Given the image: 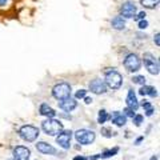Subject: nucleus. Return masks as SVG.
<instances>
[{
    "instance_id": "nucleus-38",
    "label": "nucleus",
    "mask_w": 160,
    "mask_h": 160,
    "mask_svg": "<svg viewBox=\"0 0 160 160\" xmlns=\"http://www.w3.org/2000/svg\"><path fill=\"white\" fill-rule=\"evenodd\" d=\"M13 160H15V159H13Z\"/></svg>"
},
{
    "instance_id": "nucleus-29",
    "label": "nucleus",
    "mask_w": 160,
    "mask_h": 160,
    "mask_svg": "<svg viewBox=\"0 0 160 160\" xmlns=\"http://www.w3.org/2000/svg\"><path fill=\"white\" fill-rule=\"evenodd\" d=\"M142 107H143L144 109H148V108H151L152 106H151V103H149V102H147V100H143V103H142Z\"/></svg>"
},
{
    "instance_id": "nucleus-9",
    "label": "nucleus",
    "mask_w": 160,
    "mask_h": 160,
    "mask_svg": "<svg viewBox=\"0 0 160 160\" xmlns=\"http://www.w3.org/2000/svg\"><path fill=\"white\" fill-rule=\"evenodd\" d=\"M71 138H72V131H62L58 135L56 143L62 148L68 149L69 147H71Z\"/></svg>"
},
{
    "instance_id": "nucleus-27",
    "label": "nucleus",
    "mask_w": 160,
    "mask_h": 160,
    "mask_svg": "<svg viewBox=\"0 0 160 160\" xmlns=\"http://www.w3.org/2000/svg\"><path fill=\"white\" fill-rule=\"evenodd\" d=\"M123 113L126 115V118H133L135 116V111H133V109H131V108H128V107L124 109Z\"/></svg>"
},
{
    "instance_id": "nucleus-3",
    "label": "nucleus",
    "mask_w": 160,
    "mask_h": 160,
    "mask_svg": "<svg viewBox=\"0 0 160 160\" xmlns=\"http://www.w3.org/2000/svg\"><path fill=\"white\" fill-rule=\"evenodd\" d=\"M143 62H144V67L147 68V71L151 75H159V60L153 56L151 52H146L143 55Z\"/></svg>"
},
{
    "instance_id": "nucleus-19",
    "label": "nucleus",
    "mask_w": 160,
    "mask_h": 160,
    "mask_svg": "<svg viewBox=\"0 0 160 160\" xmlns=\"http://www.w3.org/2000/svg\"><path fill=\"white\" fill-rule=\"evenodd\" d=\"M140 6H143L147 9H155L159 6V0H139Z\"/></svg>"
},
{
    "instance_id": "nucleus-36",
    "label": "nucleus",
    "mask_w": 160,
    "mask_h": 160,
    "mask_svg": "<svg viewBox=\"0 0 160 160\" xmlns=\"http://www.w3.org/2000/svg\"><path fill=\"white\" fill-rule=\"evenodd\" d=\"M98 159H100V155H95V156L89 158V160H98Z\"/></svg>"
},
{
    "instance_id": "nucleus-5",
    "label": "nucleus",
    "mask_w": 160,
    "mask_h": 160,
    "mask_svg": "<svg viewBox=\"0 0 160 160\" xmlns=\"http://www.w3.org/2000/svg\"><path fill=\"white\" fill-rule=\"evenodd\" d=\"M52 95L55 99L63 100L71 96V86L68 83H59L52 88Z\"/></svg>"
},
{
    "instance_id": "nucleus-22",
    "label": "nucleus",
    "mask_w": 160,
    "mask_h": 160,
    "mask_svg": "<svg viewBox=\"0 0 160 160\" xmlns=\"http://www.w3.org/2000/svg\"><path fill=\"white\" fill-rule=\"evenodd\" d=\"M132 82L135 84H139V86H144V84H146V78H144L143 75H138V76L132 78Z\"/></svg>"
},
{
    "instance_id": "nucleus-16",
    "label": "nucleus",
    "mask_w": 160,
    "mask_h": 160,
    "mask_svg": "<svg viewBox=\"0 0 160 160\" xmlns=\"http://www.w3.org/2000/svg\"><path fill=\"white\" fill-rule=\"evenodd\" d=\"M111 27L113 29H116V31H123V29H126V19L122 18L120 15L119 16H115L111 20Z\"/></svg>"
},
{
    "instance_id": "nucleus-8",
    "label": "nucleus",
    "mask_w": 160,
    "mask_h": 160,
    "mask_svg": "<svg viewBox=\"0 0 160 160\" xmlns=\"http://www.w3.org/2000/svg\"><path fill=\"white\" fill-rule=\"evenodd\" d=\"M95 138H96L95 132L89 129H79L75 132V139L80 144H91L95 142Z\"/></svg>"
},
{
    "instance_id": "nucleus-33",
    "label": "nucleus",
    "mask_w": 160,
    "mask_h": 160,
    "mask_svg": "<svg viewBox=\"0 0 160 160\" xmlns=\"http://www.w3.org/2000/svg\"><path fill=\"white\" fill-rule=\"evenodd\" d=\"M83 99H84V102H86V104H91V103H92V99H91V98H87V96H84Z\"/></svg>"
},
{
    "instance_id": "nucleus-32",
    "label": "nucleus",
    "mask_w": 160,
    "mask_h": 160,
    "mask_svg": "<svg viewBox=\"0 0 160 160\" xmlns=\"http://www.w3.org/2000/svg\"><path fill=\"white\" fill-rule=\"evenodd\" d=\"M8 2H9V0H0V8H2V7H6L7 4H8Z\"/></svg>"
},
{
    "instance_id": "nucleus-10",
    "label": "nucleus",
    "mask_w": 160,
    "mask_h": 160,
    "mask_svg": "<svg viewBox=\"0 0 160 160\" xmlns=\"http://www.w3.org/2000/svg\"><path fill=\"white\" fill-rule=\"evenodd\" d=\"M89 89L91 92L96 93V95H102L107 92V84L100 79H93L91 83H89Z\"/></svg>"
},
{
    "instance_id": "nucleus-6",
    "label": "nucleus",
    "mask_w": 160,
    "mask_h": 160,
    "mask_svg": "<svg viewBox=\"0 0 160 160\" xmlns=\"http://www.w3.org/2000/svg\"><path fill=\"white\" fill-rule=\"evenodd\" d=\"M123 64L128 72H138L139 69L142 68V60H140V58L136 53H129L128 56L124 59Z\"/></svg>"
},
{
    "instance_id": "nucleus-4",
    "label": "nucleus",
    "mask_w": 160,
    "mask_h": 160,
    "mask_svg": "<svg viewBox=\"0 0 160 160\" xmlns=\"http://www.w3.org/2000/svg\"><path fill=\"white\" fill-rule=\"evenodd\" d=\"M19 135L24 142L31 143V142H35V140L39 138L40 132H39V128L33 127V126H23L22 128H20Z\"/></svg>"
},
{
    "instance_id": "nucleus-7",
    "label": "nucleus",
    "mask_w": 160,
    "mask_h": 160,
    "mask_svg": "<svg viewBox=\"0 0 160 160\" xmlns=\"http://www.w3.org/2000/svg\"><path fill=\"white\" fill-rule=\"evenodd\" d=\"M119 12H120V16L124 19H132L138 12V6L132 0H127V2H124L120 6Z\"/></svg>"
},
{
    "instance_id": "nucleus-20",
    "label": "nucleus",
    "mask_w": 160,
    "mask_h": 160,
    "mask_svg": "<svg viewBox=\"0 0 160 160\" xmlns=\"http://www.w3.org/2000/svg\"><path fill=\"white\" fill-rule=\"evenodd\" d=\"M108 119H109V116H108V113H107L106 109H100L99 115H98V123L99 124H103V123H106Z\"/></svg>"
},
{
    "instance_id": "nucleus-34",
    "label": "nucleus",
    "mask_w": 160,
    "mask_h": 160,
    "mask_svg": "<svg viewBox=\"0 0 160 160\" xmlns=\"http://www.w3.org/2000/svg\"><path fill=\"white\" fill-rule=\"evenodd\" d=\"M143 139H144L143 136H142V138H138V139H136V142H135V144H136V146H139V144L143 142Z\"/></svg>"
},
{
    "instance_id": "nucleus-17",
    "label": "nucleus",
    "mask_w": 160,
    "mask_h": 160,
    "mask_svg": "<svg viewBox=\"0 0 160 160\" xmlns=\"http://www.w3.org/2000/svg\"><path fill=\"white\" fill-rule=\"evenodd\" d=\"M139 93L142 96H151V98H156L158 96V89L153 88L151 86H142L139 89Z\"/></svg>"
},
{
    "instance_id": "nucleus-35",
    "label": "nucleus",
    "mask_w": 160,
    "mask_h": 160,
    "mask_svg": "<svg viewBox=\"0 0 160 160\" xmlns=\"http://www.w3.org/2000/svg\"><path fill=\"white\" fill-rule=\"evenodd\" d=\"M73 160H88L87 158H84V156H75Z\"/></svg>"
},
{
    "instance_id": "nucleus-12",
    "label": "nucleus",
    "mask_w": 160,
    "mask_h": 160,
    "mask_svg": "<svg viewBox=\"0 0 160 160\" xmlns=\"http://www.w3.org/2000/svg\"><path fill=\"white\" fill-rule=\"evenodd\" d=\"M76 106H78L76 99H71V98L63 99V100H60V103H59V107L62 108L63 111H66V112L73 111V109L76 108Z\"/></svg>"
},
{
    "instance_id": "nucleus-24",
    "label": "nucleus",
    "mask_w": 160,
    "mask_h": 160,
    "mask_svg": "<svg viewBox=\"0 0 160 160\" xmlns=\"http://www.w3.org/2000/svg\"><path fill=\"white\" fill-rule=\"evenodd\" d=\"M132 120H133V123H135V126H142V123H143V120H144V118L142 116V115H135V116L132 118Z\"/></svg>"
},
{
    "instance_id": "nucleus-37",
    "label": "nucleus",
    "mask_w": 160,
    "mask_h": 160,
    "mask_svg": "<svg viewBox=\"0 0 160 160\" xmlns=\"http://www.w3.org/2000/svg\"><path fill=\"white\" fill-rule=\"evenodd\" d=\"M149 160H158V156H156V155H155V156H152V158L149 159Z\"/></svg>"
},
{
    "instance_id": "nucleus-23",
    "label": "nucleus",
    "mask_w": 160,
    "mask_h": 160,
    "mask_svg": "<svg viewBox=\"0 0 160 160\" xmlns=\"http://www.w3.org/2000/svg\"><path fill=\"white\" fill-rule=\"evenodd\" d=\"M102 135L104 138H112V135L115 136V135H116V132H113L111 128H106V127H103L102 128Z\"/></svg>"
},
{
    "instance_id": "nucleus-15",
    "label": "nucleus",
    "mask_w": 160,
    "mask_h": 160,
    "mask_svg": "<svg viewBox=\"0 0 160 160\" xmlns=\"http://www.w3.org/2000/svg\"><path fill=\"white\" fill-rule=\"evenodd\" d=\"M127 107L133 109V111H136L139 108V102L136 99V95H135L133 89H129L128 91V95H127Z\"/></svg>"
},
{
    "instance_id": "nucleus-25",
    "label": "nucleus",
    "mask_w": 160,
    "mask_h": 160,
    "mask_svg": "<svg viewBox=\"0 0 160 160\" xmlns=\"http://www.w3.org/2000/svg\"><path fill=\"white\" fill-rule=\"evenodd\" d=\"M146 16H147L146 11H142V12H136V15H135V16H133V19L136 20V22H139V20H143V19H146Z\"/></svg>"
},
{
    "instance_id": "nucleus-26",
    "label": "nucleus",
    "mask_w": 160,
    "mask_h": 160,
    "mask_svg": "<svg viewBox=\"0 0 160 160\" xmlns=\"http://www.w3.org/2000/svg\"><path fill=\"white\" fill-rule=\"evenodd\" d=\"M138 26H139V29H146V28H148V26H149V23L147 22V20H146V19H143V20H139Z\"/></svg>"
},
{
    "instance_id": "nucleus-14",
    "label": "nucleus",
    "mask_w": 160,
    "mask_h": 160,
    "mask_svg": "<svg viewBox=\"0 0 160 160\" xmlns=\"http://www.w3.org/2000/svg\"><path fill=\"white\" fill-rule=\"evenodd\" d=\"M36 149L39 152L44 153V155H55L56 153V149H55L51 144H48L46 142H39L36 144Z\"/></svg>"
},
{
    "instance_id": "nucleus-13",
    "label": "nucleus",
    "mask_w": 160,
    "mask_h": 160,
    "mask_svg": "<svg viewBox=\"0 0 160 160\" xmlns=\"http://www.w3.org/2000/svg\"><path fill=\"white\" fill-rule=\"evenodd\" d=\"M111 122L112 124H115V126H118V127H123L124 124L127 123V118H126V115L124 113H120L119 111H115L112 115H111Z\"/></svg>"
},
{
    "instance_id": "nucleus-1",
    "label": "nucleus",
    "mask_w": 160,
    "mask_h": 160,
    "mask_svg": "<svg viewBox=\"0 0 160 160\" xmlns=\"http://www.w3.org/2000/svg\"><path fill=\"white\" fill-rule=\"evenodd\" d=\"M42 128L49 136H56V135H59L63 131V124H62V122H59L56 119L48 118L47 120H44L42 123Z\"/></svg>"
},
{
    "instance_id": "nucleus-11",
    "label": "nucleus",
    "mask_w": 160,
    "mask_h": 160,
    "mask_svg": "<svg viewBox=\"0 0 160 160\" xmlns=\"http://www.w3.org/2000/svg\"><path fill=\"white\" fill-rule=\"evenodd\" d=\"M31 156V151L27 147L19 146L13 149V159L15 160H29Z\"/></svg>"
},
{
    "instance_id": "nucleus-18",
    "label": "nucleus",
    "mask_w": 160,
    "mask_h": 160,
    "mask_svg": "<svg viewBox=\"0 0 160 160\" xmlns=\"http://www.w3.org/2000/svg\"><path fill=\"white\" fill-rule=\"evenodd\" d=\"M39 112H40V115H43V116H46V118H55V115H56L55 109H52L48 104H42Z\"/></svg>"
},
{
    "instance_id": "nucleus-30",
    "label": "nucleus",
    "mask_w": 160,
    "mask_h": 160,
    "mask_svg": "<svg viewBox=\"0 0 160 160\" xmlns=\"http://www.w3.org/2000/svg\"><path fill=\"white\" fill-rule=\"evenodd\" d=\"M159 38H160V35H159V32H156V35H155V38H153V42H155V44L159 47L160 46V40H159Z\"/></svg>"
},
{
    "instance_id": "nucleus-31",
    "label": "nucleus",
    "mask_w": 160,
    "mask_h": 160,
    "mask_svg": "<svg viewBox=\"0 0 160 160\" xmlns=\"http://www.w3.org/2000/svg\"><path fill=\"white\" fill-rule=\"evenodd\" d=\"M153 112H155V109H153V107H151V108H148V109H146V115H147V116H152V115H153Z\"/></svg>"
},
{
    "instance_id": "nucleus-28",
    "label": "nucleus",
    "mask_w": 160,
    "mask_h": 160,
    "mask_svg": "<svg viewBox=\"0 0 160 160\" xmlns=\"http://www.w3.org/2000/svg\"><path fill=\"white\" fill-rule=\"evenodd\" d=\"M86 95H87L86 89H79V91L76 92V95H75V98H76V99H83Z\"/></svg>"
},
{
    "instance_id": "nucleus-2",
    "label": "nucleus",
    "mask_w": 160,
    "mask_h": 160,
    "mask_svg": "<svg viewBox=\"0 0 160 160\" xmlns=\"http://www.w3.org/2000/svg\"><path fill=\"white\" fill-rule=\"evenodd\" d=\"M104 78H106V83L109 88L112 89H119L122 87L123 84V76L120 75L115 68H109L106 71V75H104Z\"/></svg>"
},
{
    "instance_id": "nucleus-21",
    "label": "nucleus",
    "mask_w": 160,
    "mask_h": 160,
    "mask_svg": "<svg viewBox=\"0 0 160 160\" xmlns=\"http://www.w3.org/2000/svg\"><path fill=\"white\" fill-rule=\"evenodd\" d=\"M119 152V148L118 147H115V148H112V149H108V151H106V152H103L102 155H100V159H108V158H112V156H115Z\"/></svg>"
}]
</instances>
